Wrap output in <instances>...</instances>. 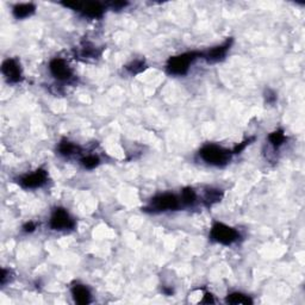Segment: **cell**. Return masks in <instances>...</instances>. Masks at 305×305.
<instances>
[{
	"label": "cell",
	"mask_w": 305,
	"mask_h": 305,
	"mask_svg": "<svg viewBox=\"0 0 305 305\" xmlns=\"http://www.w3.org/2000/svg\"><path fill=\"white\" fill-rule=\"evenodd\" d=\"M183 206L182 199L174 193H160L150 199L148 206L143 209V211L150 212V214H160L166 211H177Z\"/></svg>",
	"instance_id": "obj_2"
},
{
	"label": "cell",
	"mask_w": 305,
	"mask_h": 305,
	"mask_svg": "<svg viewBox=\"0 0 305 305\" xmlns=\"http://www.w3.org/2000/svg\"><path fill=\"white\" fill-rule=\"evenodd\" d=\"M36 230V224L34 222H29L23 225V231L24 233H34Z\"/></svg>",
	"instance_id": "obj_25"
},
{
	"label": "cell",
	"mask_w": 305,
	"mask_h": 305,
	"mask_svg": "<svg viewBox=\"0 0 305 305\" xmlns=\"http://www.w3.org/2000/svg\"><path fill=\"white\" fill-rule=\"evenodd\" d=\"M48 182V173L45 169L39 168L34 172V173L25 174L20 178L18 183L25 190H35V188H40L44 186Z\"/></svg>",
	"instance_id": "obj_8"
},
{
	"label": "cell",
	"mask_w": 305,
	"mask_h": 305,
	"mask_svg": "<svg viewBox=\"0 0 305 305\" xmlns=\"http://www.w3.org/2000/svg\"><path fill=\"white\" fill-rule=\"evenodd\" d=\"M107 5H109L112 10H122L125 6H128L129 4L126 1H113V2H109Z\"/></svg>",
	"instance_id": "obj_22"
},
{
	"label": "cell",
	"mask_w": 305,
	"mask_h": 305,
	"mask_svg": "<svg viewBox=\"0 0 305 305\" xmlns=\"http://www.w3.org/2000/svg\"><path fill=\"white\" fill-rule=\"evenodd\" d=\"M1 73L7 82L18 83L21 81V68L20 64L16 59H6L1 64Z\"/></svg>",
	"instance_id": "obj_9"
},
{
	"label": "cell",
	"mask_w": 305,
	"mask_h": 305,
	"mask_svg": "<svg viewBox=\"0 0 305 305\" xmlns=\"http://www.w3.org/2000/svg\"><path fill=\"white\" fill-rule=\"evenodd\" d=\"M9 275H10V271H7V269L2 268L1 269V274H0V284H1V285L6 284V282H7V280H9Z\"/></svg>",
	"instance_id": "obj_24"
},
{
	"label": "cell",
	"mask_w": 305,
	"mask_h": 305,
	"mask_svg": "<svg viewBox=\"0 0 305 305\" xmlns=\"http://www.w3.org/2000/svg\"><path fill=\"white\" fill-rule=\"evenodd\" d=\"M80 163H81L82 167L85 169H94L101 164V160L96 155H86L83 156Z\"/></svg>",
	"instance_id": "obj_19"
},
{
	"label": "cell",
	"mask_w": 305,
	"mask_h": 305,
	"mask_svg": "<svg viewBox=\"0 0 305 305\" xmlns=\"http://www.w3.org/2000/svg\"><path fill=\"white\" fill-rule=\"evenodd\" d=\"M231 155H233V152L214 143L205 144L199 150V156L202 160L207 164L216 167H223L228 164L231 160Z\"/></svg>",
	"instance_id": "obj_3"
},
{
	"label": "cell",
	"mask_w": 305,
	"mask_h": 305,
	"mask_svg": "<svg viewBox=\"0 0 305 305\" xmlns=\"http://www.w3.org/2000/svg\"><path fill=\"white\" fill-rule=\"evenodd\" d=\"M36 11V6L31 2H24V4H17L12 7V13L17 20H24L30 17Z\"/></svg>",
	"instance_id": "obj_13"
},
{
	"label": "cell",
	"mask_w": 305,
	"mask_h": 305,
	"mask_svg": "<svg viewBox=\"0 0 305 305\" xmlns=\"http://www.w3.org/2000/svg\"><path fill=\"white\" fill-rule=\"evenodd\" d=\"M268 141L274 149H278L279 147H282L286 141L284 130L279 129V130H275L274 132H272V134L268 136Z\"/></svg>",
	"instance_id": "obj_18"
},
{
	"label": "cell",
	"mask_w": 305,
	"mask_h": 305,
	"mask_svg": "<svg viewBox=\"0 0 305 305\" xmlns=\"http://www.w3.org/2000/svg\"><path fill=\"white\" fill-rule=\"evenodd\" d=\"M210 240L223 245H231L240 240V233L235 228L221 222H215L210 229Z\"/></svg>",
	"instance_id": "obj_4"
},
{
	"label": "cell",
	"mask_w": 305,
	"mask_h": 305,
	"mask_svg": "<svg viewBox=\"0 0 305 305\" xmlns=\"http://www.w3.org/2000/svg\"><path fill=\"white\" fill-rule=\"evenodd\" d=\"M66 7H71L72 10L81 13L85 17L98 20L102 18L105 12V5L101 2H62Z\"/></svg>",
	"instance_id": "obj_5"
},
{
	"label": "cell",
	"mask_w": 305,
	"mask_h": 305,
	"mask_svg": "<svg viewBox=\"0 0 305 305\" xmlns=\"http://www.w3.org/2000/svg\"><path fill=\"white\" fill-rule=\"evenodd\" d=\"M231 44H233V39H229L224 43H222V44L217 45V47L211 48V49L206 51H202V59H204L209 63H215V62L222 61L225 59Z\"/></svg>",
	"instance_id": "obj_10"
},
{
	"label": "cell",
	"mask_w": 305,
	"mask_h": 305,
	"mask_svg": "<svg viewBox=\"0 0 305 305\" xmlns=\"http://www.w3.org/2000/svg\"><path fill=\"white\" fill-rule=\"evenodd\" d=\"M102 53V49H98L90 42H83L80 47H78V49H75V56L83 61L97 60L101 58Z\"/></svg>",
	"instance_id": "obj_11"
},
{
	"label": "cell",
	"mask_w": 305,
	"mask_h": 305,
	"mask_svg": "<svg viewBox=\"0 0 305 305\" xmlns=\"http://www.w3.org/2000/svg\"><path fill=\"white\" fill-rule=\"evenodd\" d=\"M49 71L50 74L55 78L58 81L69 82L72 81L74 74L71 67L68 66L66 61L61 58H55L49 62Z\"/></svg>",
	"instance_id": "obj_7"
},
{
	"label": "cell",
	"mask_w": 305,
	"mask_h": 305,
	"mask_svg": "<svg viewBox=\"0 0 305 305\" xmlns=\"http://www.w3.org/2000/svg\"><path fill=\"white\" fill-rule=\"evenodd\" d=\"M223 198V191L218 190V188H207L205 191L203 202L206 206H212V205L221 202V199Z\"/></svg>",
	"instance_id": "obj_15"
},
{
	"label": "cell",
	"mask_w": 305,
	"mask_h": 305,
	"mask_svg": "<svg viewBox=\"0 0 305 305\" xmlns=\"http://www.w3.org/2000/svg\"><path fill=\"white\" fill-rule=\"evenodd\" d=\"M266 102H268V104H273V102H275V101H277V94H275L274 91L272 90H267L266 91Z\"/></svg>",
	"instance_id": "obj_23"
},
{
	"label": "cell",
	"mask_w": 305,
	"mask_h": 305,
	"mask_svg": "<svg viewBox=\"0 0 305 305\" xmlns=\"http://www.w3.org/2000/svg\"><path fill=\"white\" fill-rule=\"evenodd\" d=\"M145 68H147V67H145V62L143 60H135L125 67L126 71L132 75L140 74V73H142Z\"/></svg>",
	"instance_id": "obj_20"
},
{
	"label": "cell",
	"mask_w": 305,
	"mask_h": 305,
	"mask_svg": "<svg viewBox=\"0 0 305 305\" xmlns=\"http://www.w3.org/2000/svg\"><path fill=\"white\" fill-rule=\"evenodd\" d=\"M183 206H192L197 202V193L192 187H185L180 194Z\"/></svg>",
	"instance_id": "obj_17"
},
{
	"label": "cell",
	"mask_w": 305,
	"mask_h": 305,
	"mask_svg": "<svg viewBox=\"0 0 305 305\" xmlns=\"http://www.w3.org/2000/svg\"><path fill=\"white\" fill-rule=\"evenodd\" d=\"M81 152L80 147L75 143H73L68 140H62L58 145V153L62 156H72L74 154H79Z\"/></svg>",
	"instance_id": "obj_14"
},
{
	"label": "cell",
	"mask_w": 305,
	"mask_h": 305,
	"mask_svg": "<svg viewBox=\"0 0 305 305\" xmlns=\"http://www.w3.org/2000/svg\"><path fill=\"white\" fill-rule=\"evenodd\" d=\"M202 303H205V304L215 303L214 297H212V295H210V293H205V295H204V298H203V301H202Z\"/></svg>",
	"instance_id": "obj_26"
},
{
	"label": "cell",
	"mask_w": 305,
	"mask_h": 305,
	"mask_svg": "<svg viewBox=\"0 0 305 305\" xmlns=\"http://www.w3.org/2000/svg\"><path fill=\"white\" fill-rule=\"evenodd\" d=\"M72 296L74 298L75 303L80 305L90 304L92 301V295L87 286L81 284H75L72 287Z\"/></svg>",
	"instance_id": "obj_12"
},
{
	"label": "cell",
	"mask_w": 305,
	"mask_h": 305,
	"mask_svg": "<svg viewBox=\"0 0 305 305\" xmlns=\"http://www.w3.org/2000/svg\"><path fill=\"white\" fill-rule=\"evenodd\" d=\"M225 303L228 304H253V299L249 296L244 295L241 292H234L226 296Z\"/></svg>",
	"instance_id": "obj_16"
},
{
	"label": "cell",
	"mask_w": 305,
	"mask_h": 305,
	"mask_svg": "<svg viewBox=\"0 0 305 305\" xmlns=\"http://www.w3.org/2000/svg\"><path fill=\"white\" fill-rule=\"evenodd\" d=\"M253 140H254V137H250V139H248V140H245L244 142H242V143H240L239 145H236V147L234 148V150H233V154H240L242 152V150L244 149L245 147H247V145H249L250 144V142L253 141Z\"/></svg>",
	"instance_id": "obj_21"
},
{
	"label": "cell",
	"mask_w": 305,
	"mask_h": 305,
	"mask_svg": "<svg viewBox=\"0 0 305 305\" xmlns=\"http://www.w3.org/2000/svg\"><path fill=\"white\" fill-rule=\"evenodd\" d=\"M197 59H202V51H187V53L180 54V55L172 56L167 61L166 71L169 75L183 77V75L187 74L191 64Z\"/></svg>",
	"instance_id": "obj_1"
},
{
	"label": "cell",
	"mask_w": 305,
	"mask_h": 305,
	"mask_svg": "<svg viewBox=\"0 0 305 305\" xmlns=\"http://www.w3.org/2000/svg\"><path fill=\"white\" fill-rule=\"evenodd\" d=\"M75 226V221L63 207H56L51 214L49 220V228L51 230H72Z\"/></svg>",
	"instance_id": "obj_6"
}]
</instances>
